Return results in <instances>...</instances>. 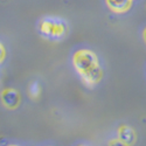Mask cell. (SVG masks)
Wrapping results in <instances>:
<instances>
[{
  "label": "cell",
  "instance_id": "1",
  "mask_svg": "<svg viewBox=\"0 0 146 146\" xmlns=\"http://www.w3.org/2000/svg\"><path fill=\"white\" fill-rule=\"evenodd\" d=\"M40 33L48 39L58 40L66 34V25L62 21L47 19L40 23Z\"/></svg>",
  "mask_w": 146,
  "mask_h": 146
},
{
  "label": "cell",
  "instance_id": "2",
  "mask_svg": "<svg viewBox=\"0 0 146 146\" xmlns=\"http://www.w3.org/2000/svg\"><path fill=\"white\" fill-rule=\"evenodd\" d=\"M72 62H74L75 69L80 74L83 71H86L87 69H89L90 67H92L94 64L98 63L97 62L96 55L91 50H87V49H82V50L76 52L74 57H72Z\"/></svg>",
  "mask_w": 146,
  "mask_h": 146
},
{
  "label": "cell",
  "instance_id": "3",
  "mask_svg": "<svg viewBox=\"0 0 146 146\" xmlns=\"http://www.w3.org/2000/svg\"><path fill=\"white\" fill-rule=\"evenodd\" d=\"M102 76H103V71H102V68L100 67L98 63L94 64L92 67H90L86 71L81 72L82 80L84 81L86 84H88V86H95L96 83H98L101 81Z\"/></svg>",
  "mask_w": 146,
  "mask_h": 146
},
{
  "label": "cell",
  "instance_id": "4",
  "mask_svg": "<svg viewBox=\"0 0 146 146\" xmlns=\"http://www.w3.org/2000/svg\"><path fill=\"white\" fill-rule=\"evenodd\" d=\"M1 101L7 109H17L20 104V94L15 89H5L1 92Z\"/></svg>",
  "mask_w": 146,
  "mask_h": 146
},
{
  "label": "cell",
  "instance_id": "5",
  "mask_svg": "<svg viewBox=\"0 0 146 146\" xmlns=\"http://www.w3.org/2000/svg\"><path fill=\"white\" fill-rule=\"evenodd\" d=\"M118 139L127 146H132L136 143V132L129 125H121L118 129Z\"/></svg>",
  "mask_w": 146,
  "mask_h": 146
},
{
  "label": "cell",
  "instance_id": "6",
  "mask_svg": "<svg viewBox=\"0 0 146 146\" xmlns=\"http://www.w3.org/2000/svg\"><path fill=\"white\" fill-rule=\"evenodd\" d=\"M108 7L116 13H123L131 7L132 0H105Z\"/></svg>",
  "mask_w": 146,
  "mask_h": 146
},
{
  "label": "cell",
  "instance_id": "7",
  "mask_svg": "<svg viewBox=\"0 0 146 146\" xmlns=\"http://www.w3.org/2000/svg\"><path fill=\"white\" fill-rule=\"evenodd\" d=\"M39 92H40V88L38 86V83H33L31 88H29V94L33 98H36V97L39 96Z\"/></svg>",
  "mask_w": 146,
  "mask_h": 146
},
{
  "label": "cell",
  "instance_id": "8",
  "mask_svg": "<svg viewBox=\"0 0 146 146\" xmlns=\"http://www.w3.org/2000/svg\"><path fill=\"white\" fill-rule=\"evenodd\" d=\"M109 146H127V145H125L123 141H120L117 138V139H112V140L109 141Z\"/></svg>",
  "mask_w": 146,
  "mask_h": 146
},
{
  "label": "cell",
  "instance_id": "9",
  "mask_svg": "<svg viewBox=\"0 0 146 146\" xmlns=\"http://www.w3.org/2000/svg\"><path fill=\"white\" fill-rule=\"evenodd\" d=\"M4 57H5V48L3 47L1 43H0V62L4 60Z\"/></svg>",
  "mask_w": 146,
  "mask_h": 146
},
{
  "label": "cell",
  "instance_id": "10",
  "mask_svg": "<svg viewBox=\"0 0 146 146\" xmlns=\"http://www.w3.org/2000/svg\"><path fill=\"white\" fill-rule=\"evenodd\" d=\"M78 146H87V145H78Z\"/></svg>",
  "mask_w": 146,
  "mask_h": 146
},
{
  "label": "cell",
  "instance_id": "11",
  "mask_svg": "<svg viewBox=\"0 0 146 146\" xmlns=\"http://www.w3.org/2000/svg\"><path fill=\"white\" fill-rule=\"evenodd\" d=\"M8 146H17V145H8Z\"/></svg>",
  "mask_w": 146,
  "mask_h": 146
}]
</instances>
